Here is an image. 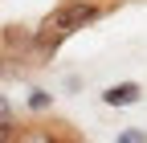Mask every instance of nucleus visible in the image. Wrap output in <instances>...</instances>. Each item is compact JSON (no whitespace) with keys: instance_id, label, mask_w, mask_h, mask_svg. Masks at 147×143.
Returning a JSON list of instances; mask_svg holds the SVG:
<instances>
[{"instance_id":"1","label":"nucleus","mask_w":147,"mask_h":143,"mask_svg":"<svg viewBox=\"0 0 147 143\" xmlns=\"http://www.w3.org/2000/svg\"><path fill=\"white\" fill-rule=\"evenodd\" d=\"M94 16H98V4H90V0H69V4L53 8L45 21H41V29H37V41H41L45 49H53L57 41H65L69 33H78L82 25H90Z\"/></svg>"},{"instance_id":"2","label":"nucleus","mask_w":147,"mask_h":143,"mask_svg":"<svg viewBox=\"0 0 147 143\" xmlns=\"http://www.w3.org/2000/svg\"><path fill=\"white\" fill-rule=\"evenodd\" d=\"M139 94H143V90H139L135 82H123V86H110L102 98H106L110 106H135V102H139Z\"/></svg>"},{"instance_id":"3","label":"nucleus","mask_w":147,"mask_h":143,"mask_svg":"<svg viewBox=\"0 0 147 143\" xmlns=\"http://www.w3.org/2000/svg\"><path fill=\"white\" fill-rule=\"evenodd\" d=\"M49 102H53V98H49L45 90H33V94H29V106H33V111H45Z\"/></svg>"},{"instance_id":"4","label":"nucleus","mask_w":147,"mask_h":143,"mask_svg":"<svg viewBox=\"0 0 147 143\" xmlns=\"http://www.w3.org/2000/svg\"><path fill=\"white\" fill-rule=\"evenodd\" d=\"M123 143H143V135H139V131H127V135H123Z\"/></svg>"}]
</instances>
